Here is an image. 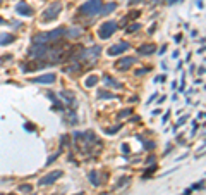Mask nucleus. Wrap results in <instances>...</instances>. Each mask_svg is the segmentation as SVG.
I'll return each mask as SVG.
<instances>
[{
	"label": "nucleus",
	"instance_id": "bb28decb",
	"mask_svg": "<svg viewBox=\"0 0 206 195\" xmlns=\"http://www.w3.org/2000/svg\"><path fill=\"white\" fill-rule=\"evenodd\" d=\"M24 128H26V130H28V131H33V130H35V128H33V126H29V123H26V124H24Z\"/></svg>",
	"mask_w": 206,
	"mask_h": 195
},
{
	"label": "nucleus",
	"instance_id": "4be33fe9",
	"mask_svg": "<svg viewBox=\"0 0 206 195\" xmlns=\"http://www.w3.org/2000/svg\"><path fill=\"white\" fill-rule=\"evenodd\" d=\"M119 130H120V124H117L115 128H108V130H107V133H115V131H119Z\"/></svg>",
	"mask_w": 206,
	"mask_h": 195
},
{
	"label": "nucleus",
	"instance_id": "b1692460",
	"mask_svg": "<svg viewBox=\"0 0 206 195\" xmlns=\"http://www.w3.org/2000/svg\"><path fill=\"white\" fill-rule=\"evenodd\" d=\"M129 181V178H120V183H117V187H122V185H126Z\"/></svg>",
	"mask_w": 206,
	"mask_h": 195
},
{
	"label": "nucleus",
	"instance_id": "0eeeda50",
	"mask_svg": "<svg viewBox=\"0 0 206 195\" xmlns=\"http://www.w3.org/2000/svg\"><path fill=\"white\" fill-rule=\"evenodd\" d=\"M46 52H48L46 45H35V47L29 50V57L40 59V57H43V55H46Z\"/></svg>",
	"mask_w": 206,
	"mask_h": 195
},
{
	"label": "nucleus",
	"instance_id": "20e7f679",
	"mask_svg": "<svg viewBox=\"0 0 206 195\" xmlns=\"http://www.w3.org/2000/svg\"><path fill=\"white\" fill-rule=\"evenodd\" d=\"M127 48H129V43H127V41H120V43H117V45L110 47L107 54H108V55H112V57H113V55H120V54H124Z\"/></svg>",
	"mask_w": 206,
	"mask_h": 195
},
{
	"label": "nucleus",
	"instance_id": "a878e982",
	"mask_svg": "<svg viewBox=\"0 0 206 195\" xmlns=\"http://www.w3.org/2000/svg\"><path fill=\"white\" fill-rule=\"evenodd\" d=\"M122 150H124V154H129V147H127V143L122 145Z\"/></svg>",
	"mask_w": 206,
	"mask_h": 195
},
{
	"label": "nucleus",
	"instance_id": "f03ea898",
	"mask_svg": "<svg viewBox=\"0 0 206 195\" xmlns=\"http://www.w3.org/2000/svg\"><path fill=\"white\" fill-rule=\"evenodd\" d=\"M117 28H119V24H117L115 21H107V22H103V24L100 26V29H98V36H100L101 40L110 38L113 33L117 31Z\"/></svg>",
	"mask_w": 206,
	"mask_h": 195
},
{
	"label": "nucleus",
	"instance_id": "9d476101",
	"mask_svg": "<svg viewBox=\"0 0 206 195\" xmlns=\"http://www.w3.org/2000/svg\"><path fill=\"white\" fill-rule=\"evenodd\" d=\"M155 50H156L155 45H143V47L137 48V54H139V55H151Z\"/></svg>",
	"mask_w": 206,
	"mask_h": 195
},
{
	"label": "nucleus",
	"instance_id": "dca6fc26",
	"mask_svg": "<svg viewBox=\"0 0 206 195\" xmlns=\"http://www.w3.org/2000/svg\"><path fill=\"white\" fill-rule=\"evenodd\" d=\"M89 180H91V183H93L94 187L100 185V180H98V173H96V171H91V173H89Z\"/></svg>",
	"mask_w": 206,
	"mask_h": 195
},
{
	"label": "nucleus",
	"instance_id": "6e6552de",
	"mask_svg": "<svg viewBox=\"0 0 206 195\" xmlns=\"http://www.w3.org/2000/svg\"><path fill=\"white\" fill-rule=\"evenodd\" d=\"M134 62H136L134 57H124V59H119V60H117L115 67H119L120 71H127V69H131V66Z\"/></svg>",
	"mask_w": 206,
	"mask_h": 195
},
{
	"label": "nucleus",
	"instance_id": "f257e3e1",
	"mask_svg": "<svg viewBox=\"0 0 206 195\" xmlns=\"http://www.w3.org/2000/svg\"><path fill=\"white\" fill-rule=\"evenodd\" d=\"M101 7H103V0H88L79 7V12L83 16H96L100 14Z\"/></svg>",
	"mask_w": 206,
	"mask_h": 195
},
{
	"label": "nucleus",
	"instance_id": "ddd939ff",
	"mask_svg": "<svg viewBox=\"0 0 206 195\" xmlns=\"http://www.w3.org/2000/svg\"><path fill=\"white\" fill-rule=\"evenodd\" d=\"M115 9H117V4H108V5H105V7H101V11H100V12H101V14H103V16H107V14H110V12H112V11H115Z\"/></svg>",
	"mask_w": 206,
	"mask_h": 195
},
{
	"label": "nucleus",
	"instance_id": "2eb2a0df",
	"mask_svg": "<svg viewBox=\"0 0 206 195\" xmlns=\"http://www.w3.org/2000/svg\"><path fill=\"white\" fill-rule=\"evenodd\" d=\"M19 192H21V194H31V192H33V187H31V185H28V183L19 185Z\"/></svg>",
	"mask_w": 206,
	"mask_h": 195
},
{
	"label": "nucleus",
	"instance_id": "423d86ee",
	"mask_svg": "<svg viewBox=\"0 0 206 195\" xmlns=\"http://www.w3.org/2000/svg\"><path fill=\"white\" fill-rule=\"evenodd\" d=\"M60 176H62V171H52V173L45 175L40 180V185H41V187H43V185H50V183H53L55 180H58Z\"/></svg>",
	"mask_w": 206,
	"mask_h": 195
},
{
	"label": "nucleus",
	"instance_id": "cd10ccee",
	"mask_svg": "<svg viewBox=\"0 0 206 195\" xmlns=\"http://www.w3.org/2000/svg\"><path fill=\"white\" fill-rule=\"evenodd\" d=\"M57 157H58V154H55V156H52L50 159H48V164H50V162H53V161H55Z\"/></svg>",
	"mask_w": 206,
	"mask_h": 195
},
{
	"label": "nucleus",
	"instance_id": "2f4dec72",
	"mask_svg": "<svg viewBox=\"0 0 206 195\" xmlns=\"http://www.w3.org/2000/svg\"><path fill=\"white\" fill-rule=\"evenodd\" d=\"M3 22H5V21L2 19V18H0V24H3Z\"/></svg>",
	"mask_w": 206,
	"mask_h": 195
},
{
	"label": "nucleus",
	"instance_id": "f8f14e48",
	"mask_svg": "<svg viewBox=\"0 0 206 195\" xmlns=\"http://www.w3.org/2000/svg\"><path fill=\"white\" fill-rule=\"evenodd\" d=\"M16 40L14 35H10V33H3V35H0V45H9V43H12Z\"/></svg>",
	"mask_w": 206,
	"mask_h": 195
},
{
	"label": "nucleus",
	"instance_id": "393cba45",
	"mask_svg": "<svg viewBox=\"0 0 206 195\" xmlns=\"http://www.w3.org/2000/svg\"><path fill=\"white\" fill-rule=\"evenodd\" d=\"M186 119H187V116H186V117L182 116V117H180V119H179V123H177V126H182V124L186 123Z\"/></svg>",
	"mask_w": 206,
	"mask_h": 195
},
{
	"label": "nucleus",
	"instance_id": "c85d7f7f",
	"mask_svg": "<svg viewBox=\"0 0 206 195\" xmlns=\"http://www.w3.org/2000/svg\"><path fill=\"white\" fill-rule=\"evenodd\" d=\"M137 2H141V0H129V5H134V4H137Z\"/></svg>",
	"mask_w": 206,
	"mask_h": 195
},
{
	"label": "nucleus",
	"instance_id": "4468645a",
	"mask_svg": "<svg viewBox=\"0 0 206 195\" xmlns=\"http://www.w3.org/2000/svg\"><path fill=\"white\" fill-rule=\"evenodd\" d=\"M98 83V76H94V74H91V76H88L86 78V81H84V85L88 86V88H91V86H94Z\"/></svg>",
	"mask_w": 206,
	"mask_h": 195
},
{
	"label": "nucleus",
	"instance_id": "473e14b6",
	"mask_svg": "<svg viewBox=\"0 0 206 195\" xmlns=\"http://www.w3.org/2000/svg\"><path fill=\"white\" fill-rule=\"evenodd\" d=\"M0 4H2V0H0Z\"/></svg>",
	"mask_w": 206,
	"mask_h": 195
},
{
	"label": "nucleus",
	"instance_id": "7ed1b4c3",
	"mask_svg": "<svg viewBox=\"0 0 206 195\" xmlns=\"http://www.w3.org/2000/svg\"><path fill=\"white\" fill-rule=\"evenodd\" d=\"M62 11V2H53L48 5V9L43 12V21H53Z\"/></svg>",
	"mask_w": 206,
	"mask_h": 195
},
{
	"label": "nucleus",
	"instance_id": "39448f33",
	"mask_svg": "<svg viewBox=\"0 0 206 195\" xmlns=\"http://www.w3.org/2000/svg\"><path fill=\"white\" fill-rule=\"evenodd\" d=\"M57 79V76L53 73H48V74H43V76H38V78H33L31 83H40V85H52Z\"/></svg>",
	"mask_w": 206,
	"mask_h": 195
},
{
	"label": "nucleus",
	"instance_id": "aec40b11",
	"mask_svg": "<svg viewBox=\"0 0 206 195\" xmlns=\"http://www.w3.org/2000/svg\"><path fill=\"white\" fill-rule=\"evenodd\" d=\"M132 114V109H124V111H122V112H120V114H119V119H122V117H126V116H131Z\"/></svg>",
	"mask_w": 206,
	"mask_h": 195
},
{
	"label": "nucleus",
	"instance_id": "1a4fd4ad",
	"mask_svg": "<svg viewBox=\"0 0 206 195\" xmlns=\"http://www.w3.org/2000/svg\"><path fill=\"white\" fill-rule=\"evenodd\" d=\"M16 11H17V14H21V16H33V9L26 2H19L17 5H16Z\"/></svg>",
	"mask_w": 206,
	"mask_h": 195
},
{
	"label": "nucleus",
	"instance_id": "f3484780",
	"mask_svg": "<svg viewBox=\"0 0 206 195\" xmlns=\"http://www.w3.org/2000/svg\"><path fill=\"white\" fill-rule=\"evenodd\" d=\"M98 97L100 98H113V93L107 92V90H100V92H98Z\"/></svg>",
	"mask_w": 206,
	"mask_h": 195
},
{
	"label": "nucleus",
	"instance_id": "6ab92c4d",
	"mask_svg": "<svg viewBox=\"0 0 206 195\" xmlns=\"http://www.w3.org/2000/svg\"><path fill=\"white\" fill-rule=\"evenodd\" d=\"M60 95H62V97L65 98L67 102H72V100H74V93H72V92H62Z\"/></svg>",
	"mask_w": 206,
	"mask_h": 195
},
{
	"label": "nucleus",
	"instance_id": "7c9ffc66",
	"mask_svg": "<svg viewBox=\"0 0 206 195\" xmlns=\"http://www.w3.org/2000/svg\"><path fill=\"white\" fill-rule=\"evenodd\" d=\"M182 195H191V190H186V192H184Z\"/></svg>",
	"mask_w": 206,
	"mask_h": 195
},
{
	"label": "nucleus",
	"instance_id": "412c9836",
	"mask_svg": "<svg viewBox=\"0 0 206 195\" xmlns=\"http://www.w3.org/2000/svg\"><path fill=\"white\" fill-rule=\"evenodd\" d=\"M137 28H141V26H139V24H137V22H134V24H131V26H129V28H127V33H132V31H136V29H137Z\"/></svg>",
	"mask_w": 206,
	"mask_h": 195
},
{
	"label": "nucleus",
	"instance_id": "c756f323",
	"mask_svg": "<svg viewBox=\"0 0 206 195\" xmlns=\"http://www.w3.org/2000/svg\"><path fill=\"white\" fill-rule=\"evenodd\" d=\"M177 2H179V0H169V4H170V5H172V4H177Z\"/></svg>",
	"mask_w": 206,
	"mask_h": 195
},
{
	"label": "nucleus",
	"instance_id": "5701e85b",
	"mask_svg": "<svg viewBox=\"0 0 206 195\" xmlns=\"http://www.w3.org/2000/svg\"><path fill=\"white\" fill-rule=\"evenodd\" d=\"M148 71H150V69H146V67H143V69H139V71H137L136 74H137V76H141V74H146Z\"/></svg>",
	"mask_w": 206,
	"mask_h": 195
},
{
	"label": "nucleus",
	"instance_id": "a211bd4d",
	"mask_svg": "<svg viewBox=\"0 0 206 195\" xmlns=\"http://www.w3.org/2000/svg\"><path fill=\"white\" fill-rule=\"evenodd\" d=\"M67 35H69L71 38H77V36L81 35V29H77V28H72V29H69V31H67Z\"/></svg>",
	"mask_w": 206,
	"mask_h": 195
},
{
	"label": "nucleus",
	"instance_id": "9b49d317",
	"mask_svg": "<svg viewBox=\"0 0 206 195\" xmlns=\"http://www.w3.org/2000/svg\"><path fill=\"white\" fill-rule=\"evenodd\" d=\"M103 85L105 86H113V88H122V85L119 81H115L113 78H110V76H103Z\"/></svg>",
	"mask_w": 206,
	"mask_h": 195
}]
</instances>
